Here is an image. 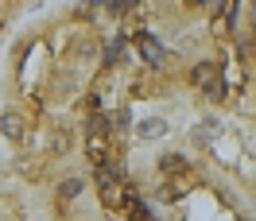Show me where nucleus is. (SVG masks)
<instances>
[{
    "mask_svg": "<svg viewBox=\"0 0 256 221\" xmlns=\"http://www.w3.org/2000/svg\"><path fill=\"white\" fill-rule=\"evenodd\" d=\"M190 82H194V86H198L206 97L222 101L225 86H222V74H218V66H214V62H198V66H194V74H190Z\"/></svg>",
    "mask_w": 256,
    "mask_h": 221,
    "instance_id": "1",
    "label": "nucleus"
},
{
    "mask_svg": "<svg viewBox=\"0 0 256 221\" xmlns=\"http://www.w3.org/2000/svg\"><path fill=\"white\" fill-rule=\"evenodd\" d=\"M97 190H101V202L105 206H112V210L124 206V190H120V182H116V174H109V167L97 171Z\"/></svg>",
    "mask_w": 256,
    "mask_h": 221,
    "instance_id": "2",
    "label": "nucleus"
},
{
    "mask_svg": "<svg viewBox=\"0 0 256 221\" xmlns=\"http://www.w3.org/2000/svg\"><path fill=\"white\" fill-rule=\"evenodd\" d=\"M136 50H140L144 66H160L163 58H167V50L156 43V35H148V32H136Z\"/></svg>",
    "mask_w": 256,
    "mask_h": 221,
    "instance_id": "3",
    "label": "nucleus"
},
{
    "mask_svg": "<svg viewBox=\"0 0 256 221\" xmlns=\"http://www.w3.org/2000/svg\"><path fill=\"white\" fill-rule=\"evenodd\" d=\"M70 144H74L70 124H54V128L47 132V152H50V159H62L66 152H70Z\"/></svg>",
    "mask_w": 256,
    "mask_h": 221,
    "instance_id": "4",
    "label": "nucleus"
},
{
    "mask_svg": "<svg viewBox=\"0 0 256 221\" xmlns=\"http://www.w3.org/2000/svg\"><path fill=\"white\" fill-rule=\"evenodd\" d=\"M0 132H4L12 144H20V140H24V116H20L16 109H8L4 116H0Z\"/></svg>",
    "mask_w": 256,
    "mask_h": 221,
    "instance_id": "5",
    "label": "nucleus"
},
{
    "mask_svg": "<svg viewBox=\"0 0 256 221\" xmlns=\"http://www.w3.org/2000/svg\"><path fill=\"white\" fill-rule=\"evenodd\" d=\"M136 132H140V140H160L163 132H167V120H160V116L140 120V124H136Z\"/></svg>",
    "mask_w": 256,
    "mask_h": 221,
    "instance_id": "6",
    "label": "nucleus"
},
{
    "mask_svg": "<svg viewBox=\"0 0 256 221\" xmlns=\"http://www.w3.org/2000/svg\"><path fill=\"white\" fill-rule=\"evenodd\" d=\"M109 116H105V112H90V120H86V140H90V136H109Z\"/></svg>",
    "mask_w": 256,
    "mask_h": 221,
    "instance_id": "7",
    "label": "nucleus"
},
{
    "mask_svg": "<svg viewBox=\"0 0 256 221\" xmlns=\"http://www.w3.org/2000/svg\"><path fill=\"white\" fill-rule=\"evenodd\" d=\"M160 171L163 174H182L186 171V159L178 156V152H167V156H160Z\"/></svg>",
    "mask_w": 256,
    "mask_h": 221,
    "instance_id": "8",
    "label": "nucleus"
},
{
    "mask_svg": "<svg viewBox=\"0 0 256 221\" xmlns=\"http://www.w3.org/2000/svg\"><path fill=\"white\" fill-rule=\"evenodd\" d=\"M82 190H86L82 178H62V182H58V202H74Z\"/></svg>",
    "mask_w": 256,
    "mask_h": 221,
    "instance_id": "9",
    "label": "nucleus"
},
{
    "mask_svg": "<svg viewBox=\"0 0 256 221\" xmlns=\"http://www.w3.org/2000/svg\"><path fill=\"white\" fill-rule=\"evenodd\" d=\"M132 4H136V0H109V12H112V16H124Z\"/></svg>",
    "mask_w": 256,
    "mask_h": 221,
    "instance_id": "10",
    "label": "nucleus"
},
{
    "mask_svg": "<svg viewBox=\"0 0 256 221\" xmlns=\"http://www.w3.org/2000/svg\"><path fill=\"white\" fill-rule=\"evenodd\" d=\"M186 4H190V8H198V4H202V0H186Z\"/></svg>",
    "mask_w": 256,
    "mask_h": 221,
    "instance_id": "11",
    "label": "nucleus"
},
{
    "mask_svg": "<svg viewBox=\"0 0 256 221\" xmlns=\"http://www.w3.org/2000/svg\"><path fill=\"white\" fill-rule=\"evenodd\" d=\"M0 4H8V0H0Z\"/></svg>",
    "mask_w": 256,
    "mask_h": 221,
    "instance_id": "12",
    "label": "nucleus"
}]
</instances>
